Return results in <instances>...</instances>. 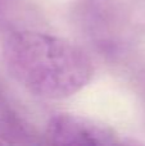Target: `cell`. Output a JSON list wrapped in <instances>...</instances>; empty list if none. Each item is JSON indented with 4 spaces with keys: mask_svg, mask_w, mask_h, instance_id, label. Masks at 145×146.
<instances>
[{
    "mask_svg": "<svg viewBox=\"0 0 145 146\" xmlns=\"http://www.w3.org/2000/svg\"><path fill=\"white\" fill-rule=\"evenodd\" d=\"M3 59L15 82L40 99L71 98L94 77V64L84 49L39 31L9 33L3 45Z\"/></svg>",
    "mask_w": 145,
    "mask_h": 146,
    "instance_id": "cell-1",
    "label": "cell"
},
{
    "mask_svg": "<svg viewBox=\"0 0 145 146\" xmlns=\"http://www.w3.org/2000/svg\"><path fill=\"white\" fill-rule=\"evenodd\" d=\"M45 136L59 145H117L120 135L110 126L96 119L69 113L50 117L45 127Z\"/></svg>",
    "mask_w": 145,
    "mask_h": 146,
    "instance_id": "cell-2",
    "label": "cell"
},
{
    "mask_svg": "<svg viewBox=\"0 0 145 146\" xmlns=\"http://www.w3.org/2000/svg\"><path fill=\"white\" fill-rule=\"evenodd\" d=\"M0 142L35 144L37 136L0 92Z\"/></svg>",
    "mask_w": 145,
    "mask_h": 146,
    "instance_id": "cell-3",
    "label": "cell"
},
{
    "mask_svg": "<svg viewBox=\"0 0 145 146\" xmlns=\"http://www.w3.org/2000/svg\"><path fill=\"white\" fill-rule=\"evenodd\" d=\"M1 1H5V0H0V3H1Z\"/></svg>",
    "mask_w": 145,
    "mask_h": 146,
    "instance_id": "cell-4",
    "label": "cell"
}]
</instances>
